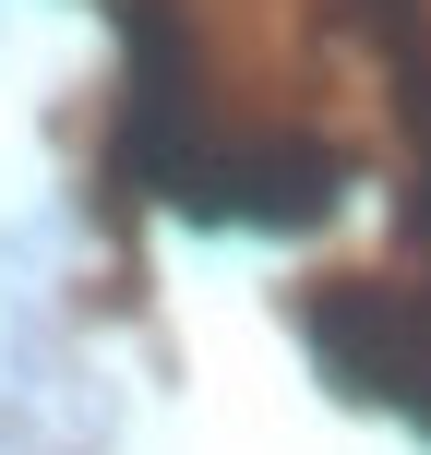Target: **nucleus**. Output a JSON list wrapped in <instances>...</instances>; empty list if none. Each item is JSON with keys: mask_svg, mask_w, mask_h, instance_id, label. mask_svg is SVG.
<instances>
[{"mask_svg": "<svg viewBox=\"0 0 431 455\" xmlns=\"http://www.w3.org/2000/svg\"><path fill=\"white\" fill-rule=\"evenodd\" d=\"M299 336L323 347V371L360 408H395L431 432V299L419 288H323L299 299Z\"/></svg>", "mask_w": 431, "mask_h": 455, "instance_id": "f257e3e1", "label": "nucleus"}]
</instances>
